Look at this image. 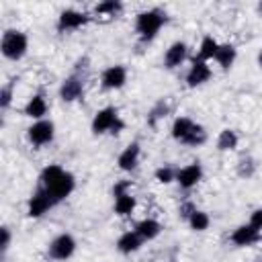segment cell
<instances>
[{
    "mask_svg": "<svg viewBox=\"0 0 262 262\" xmlns=\"http://www.w3.org/2000/svg\"><path fill=\"white\" fill-rule=\"evenodd\" d=\"M260 237H262V231H258V229H256L254 225H250V223H244V225L235 227V229H233V233L229 235L231 244H233V246H237V248L254 246L256 242H260Z\"/></svg>",
    "mask_w": 262,
    "mask_h": 262,
    "instance_id": "13",
    "label": "cell"
},
{
    "mask_svg": "<svg viewBox=\"0 0 262 262\" xmlns=\"http://www.w3.org/2000/svg\"><path fill=\"white\" fill-rule=\"evenodd\" d=\"M213 76V70L207 61H199V59H192V66L188 68L186 72V86L188 88H196V86H203L205 82H209Z\"/></svg>",
    "mask_w": 262,
    "mask_h": 262,
    "instance_id": "12",
    "label": "cell"
},
{
    "mask_svg": "<svg viewBox=\"0 0 262 262\" xmlns=\"http://www.w3.org/2000/svg\"><path fill=\"white\" fill-rule=\"evenodd\" d=\"M82 96H84V76L78 72H72L59 84V98L63 102H76Z\"/></svg>",
    "mask_w": 262,
    "mask_h": 262,
    "instance_id": "8",
    "label": "cell"
},
{
    "mask_svg": "<svg viewBox=\"0 0 262 262\" xmlns=\"http://www.w3.org/2000/svg\"><path fill=\"white\" fill-rule=\"evenodd\" d=\"M139 156H141V145H139V141H131V143L119 154V158H117L119 170H123V172H133V170L137 168V164H139Z\"/></svg>",
    "mask_w": 262,
    "mask_h": 262,
    "instance_id": "14",
    "label": "cell"
},
{
    "mask_svg": "<svg viewBox=\"0 0 262 262\" xmlns=\"http://www.w3.org/2000/svg\"><path fill=\"white\" fill-rule=\"evenodd\" d=\"M10 242H12V231H10L8 225H2V229H0V250H2V256L8 252Z\"/></svg>",
    "mask_w": 262,
    "mask_h": 262,
    "instance_id": "31",
    "label": "cell"
},
{
    "mask_svg": "<svg viewBox=\"0 0 262 262\" xmlns=\"http://www.w3.org/2000/svg\"><path fill=\"white\" fill-rule=\"evenodd\" d=\"M250 225H254L258 231H262V207H258V209H254L252 211V215H250V221H248Z\"/></svg>",
    "mask_w": 262,
    "mask_h": 262,
    "instance_id": "33",
    "label": "cell"
},
{
    "mask_svg": "<svg viewBox=\"0 0 262 262\" xmlns=\"http://www.w3.org/2000/svg\"><path fill=\"white\" fill-rule=\"evenodd\" d=\"M166 20H168V16L162 8L143 10L135 16V33L143 43H149L151 39H156V35L166 25Z\"/></svg>",
    "mask_w": 262,
    "mask_h": 262,
    "instance_id": "1",
    "label": "cell"
},
{
    "mask_svg": "<svg viewBox=\"0 0 262 262\" xmlns=\"http://www.w3.org/2000/svg\"><path fill=\"white\" fill-rule=\"evenodd\" d=\"M76 239H74V235L72 233H59V235H55L51 242H49V246H47V256L51 258V260H57V262H63V260H70L72 256H74V252H76Z\"/></svg>",
    "mask_w": 262,
    "mask_h": 262,
    "instance_id": "4",
    "label": "cell"
},
{
    "mask_svg": "<svg viewBox=\"0 0 262 262\" xmlns=\"http://www.w3.org/2000/svg\"><path fill=\"white\" fill-rule=\"evenodd\" d=\"M55 207V203L51 201V196L43 190V188H37L31 196H29V201H27V215L29 217H33V219H37V217H43L49 209H53Z\"/></svg>",
    "mask_w": 262,
    "mask_h": 262,
    "instance_id": "11",
    "label": "cell"
},
{
    "mask_svg": "<svg viewBox=\"0 0 262 262\" xmlns=\"http://www.w3.org/2000/svg\"><path fill=\"white\" fill-rule=\"evenodd\" d=\"M217 49H219V43H217L211 35H207V37L201 39V45H199V51H196V57H194V59L209 63V59H215Z\"/></svg>",
    "mask_w": 262,
    "mask_h": 262,
    "instance_id": "22",
    "label": "cell"
},
{
    "mask_svg": "<svg viewBox=\"0 0 262 262\" xmlns=\"http://www.w3.org/2000/svg\"><path fill=\"white\" fill-rule=\"evenodd\" d=\"M55 137V125L51 119H41L35 121L29 129H27V139L33 147H43L47 143H51Z\"/></svg>",
    "mask_w": 262,
    "mask_h": 262,
    "instance_id": "5",
    "label": "cell"
},
{
    "mask_svg": "<svg viewBox=\"0 0 262 262\" xmlns=\"http://www.w3.org/2000/svg\"><path fill=\"white\" fill-rule=\"evenodd\" d=\"M133 229H135V233H137L143 242H151V239H156V237L162 233L160 221H156V219H151V217H145V219L137 221V223L133 225Z\"/></svg>",
    "mask_w": 262,
    "mask_h": 262,
    "instance_id": "17",
    "label": "cell"
},
{
    "mask_svg": "<svg viewBox=\"0 0 262 262\" xmlns=\"http://www.w3.org/2000/svg\"><path fill=\"white\" fill-rule=\"evenodd\" d=\"M192 127H194V121L192 119H188V117H176L174 123H172V127H170V135H172V139H176V141L182 143L186 139V135L190 133Z\"/></svg>",
    "mask_w": 262,
    "mask_h": 262,
    "instance_id": "21",
    "label": "cell"
},
{
    "mask_svg": "<svg viewBox=\"0 0 262 262\" xmlns=\"http://www.w3.org/2000/svg\"><path fill=\"white\" fill-rule=\"evenodd\" d=\"M90 129H92L94 135H104V133L117 135L125 129V123H123V119H121V115L115 106H102L94 113Z\"/></svg>",
    "mask_w": 262,
    "mask_h": 262,
    "instance_id": "2",
    "label": "cell"
},
{
    "mask_svg": "<svg viewBox=\"0 0 262 262\" xmlns=\"http://www.w3.org/2000/svg\"><path fill=\"white\" fill-rule=\"evenodd\" d=\"M27 49H29V37L23 33V31H16V29H6L2 33V39H0V51L6 59L10 61H18L27 55Z\"/></svg>",
    "mask_w": 262,
    "mask_h": 262,
    "instance_id": "3",
    "label": "cell"
},
{
    "mask_svg": "<svg viewBox=\"0 0 262 262\" xmlns=\"http://www.w3.org/2000/svg\"><path fill=\"white\" fill-rule=\"evenodd\" d=\"M186 223H188V227L192 231H205L211 225V217H209V213H205L201 209H194V213L186 219Z\"/></svg>",
    "mask_w": 262,
    "mask_h": 262,
    "instance_id": "26",
    "label": "cell"
},
{
    "mask_svg": "<svg viewBox=\"0 0 262 262\" xmlns=\"http://www.w3.org/2000/svg\"><path fill=\"white\" fill-rule=\"evenodd\" d=\"M39 188H43V186H39ZM43 190L51 196V201H53L55 205H59L61 201H66V199L76 190V178H74L72 172L66 170L59 180H55L51 186H47V188H43Z\"/></svg>",
    "mask_w": 262,
    "mask_h": 262,
    "instance_id": "7",
    "label": "cell"
},
{
    "mask_svg": "<svg viewBox=\"0 0 262 262\" xmlns=\"http://www.w3.org/2000/svg\"><path fill=\"white\" fill-rule=\"evenodd\" d=\"M141 246H143V239L135 233V229H129V231L121 233L119 239H117V250H119L121 254H133V252H137Z\"/></svg>",
    "mask_w": 262,
    "mask_h": 262,
    "instance_id": "18",
    "label": "cell"
},
{
    "mask_svg": "<svg viewBox=\"0 0 262 262\" xmlns=\"http://www.w3.org/2000/svg\"><path fill=\"white\" fill-rule=\"evenodd\" d=\"M239 143V137L233 129H223L217 135V149L219 151H233Z\"/></svg>",
    "mask_w": 262,
    "mask_h": 262,
    "instance_id": "24",
    "label": "cell"
},
{
    "mask_svg": "<svg viewBox=\"0 0 262 262\" xmlns=\"http://www.w3.org/2000/svg\"><path fill=\"white\" fill-rule=\"evenodd\" d=\"M88 20H90V16L86 12H80L76 8H66L59 12L55 29H57V33H70V31L82 29L84 25H88Z\"/></svg>",
    "mask_w": 262,
    "mask_h": 262,
    "instance_id": "6",
    "label": "cell"
},
{
    "mask_svg": "<svg viewBox=\"0 0 262 262\" xmlns=\"http://www.w3.org/2000/svg\"><path fill=\"white\" fill-rule=\"evenodd\" d=\"M258 66L262 68V49H260V53H258Z\"/></svg>",
    "mask_w": 262,
    "mask_h": 262,
    "instance_id": "35",
    "label": "cell"
},
{
    "mask_svg": "<svg viewBox=\"0 0 262 262\" xmlns=\"http://www.w3.org/2000/svg\"><path fill=\"white\" fill-rule=\"evenodd\" d=\"M194 209H196V207H194L190 201H186V203H182V205H180V209H178V215H180L182 219H188V217L194 213Z\"/></svg>",
    "mask_w": 262,
    "mask_h": 262,
    "instance_id": "34",
    "label": "cell"
},
{
    "mask_svg": "<svg viewBox=\"0 0 262 262\" xmlns=\"http://www.w3.org/2000/svg\"><path fill=\"white\" fill-rule=\"evenodd\" d=\"M168 113H170L168 100H166V98H160V100L149 108V113H147V125H149V127H158V121L166 119Z\"/></svg>",
    "mask_w": 262,
    "mask_h": 262,
    "instance_id": "23",
    "label": "cell"
},
{
    "mask_svg": "<svg viewBox=\"0 0 262 262\" xmlns=\"http://www.w3.org/2000/svg\"><path fill=\"white\" fill-rule=\"evenodd\" d=\"M205 141H207V131H205V127L199 125V123H194V127L190 129V133L186 135V139H184L182 143L188 145V147H199V145H203Z\"/></svg>",
    "mask_w": 262,
    "mask_h": 262,
    "instance_id": "27",
    "label": "cell"
},
{
    "mask_svg": "<svg viewBox=\"0 0 262 262\" xmlns=\"http://www.w3.org/2000/svg\"><path fill=\"white\" fill-rule=\"evenodd\" d=\"M154 176H156V180H158L160 184H170V182L176 180V168H172L170 164H164V166H160V168L154 172Z\"/></svg>",
    "mask_w": 262,
    "mask_h": 262,
    "instance_id": "29",
    "label": "cell"
},
{
    "mask_svg": "<svg viewBox=\"0 0 262 262\" xmlns=\"http://www.w3.org/2000/svg\"><path fill=\"white\" fill-rule=\"evenodd\" d=\"M125 82H127V68L121 63L108 66L100 74V86L104 90H119L125 86Z\"/></svg>",
    "mask_w": 262,
    "mask_h": 262,
    "instance_id": "10",
    "label": "cell"
},
{
    "mask_svg": "<svg viewBox=\"0 0 262 262\" xmlns=\"http://www.w3.org/2000/svg\"><path fill=\"white\" fill-rule=\"evenodd\" d=\"M203 180V166L199 162H190L182 168L176 170V182L182 190H190L194 188L199 182Z\"/></svg>",
    "mask_w": 262,
    "mask_h": 262,
    "instance_id": "9",
    "label": "cell"
},
{
    "mask_svg": "<svg viewBox=\"0 0 262 262\" xmlns=\"http://www.w3.org/2000/svg\"><path fill=\"white\" fill-rule=\"evenodd\" d=\"M23 113H25V117L35 119V121L45 119V115H47V100H45V96H43L41 92L33 94V96L27 100V104H25Z\"/></svg>",
    "mask_w": 262,
    "mask_h": 262,
    "instance_id": "16",
    "label": "cell"
},
{
    "mask_svg": "<svg viewBox=\"0 0 262 262\" xmlns=\"http://www.w3.org/2000/svg\"><path fill=\"white\" fill-rule=\"evenodd\" d=\"M258 10H260V12H262V2H260V4H258Z\"/></svg>",
    "mask_w": 262,
    "mask_h": 262,
    "instance_id": "36",
    "label": "cell"
},
{
    "mask_svg": "<svg viewBox=\"0 0 262 262\" xmlns=\"http://www.w3.org/2000/svg\"><path fill=\"white\" fill-rule=\"evenodd\" d=\"M135 205H137V201H135V196L131 194V192H125V194H119V196H115V215L117 217H129V215H133V211H135Z\"/></svg>",
    "mask_w": 262,
    "mask_h": 262,
    "instance_id": "20",
    "label": "cell"
},
{
    "mask_svg": "<svg viewBox=\"0 0 262 262\" xmlns=\"http://www.w3.org/2000/svg\"><path fill=\"white\" fill-rule=\"evenodd\" d=\"M237 59V49L231 45V43H219V49H217V55H215V61L219 63L221 70H229Z\"/></svg>",
    "mask_w": 262,
    "mask_h": 262,
    "instance_id": "19",
    "label": "cell"
},
{
    "mask_svg": "<svg viewBox=\"0 0 262 262\" xmlns=\"http://www.w3.org/2000/svg\"><path fill=\"white\" fill-rule=\"evenodd\" d=\"M12 98H14V80L6 82V84L0 88V108H2V111H8L10 104H12Z\"/></svg>",
    "mask_w": 262,
    "mask_h": 262,
    "instance_id": "28",
    "label": "cell"
},
{
    "mask_svg": "<svg viewBox=\"0 0 262 262\" xmlns=\"http://www.w3.org/2000/svg\"><path fill=\"white\" fill-rule=\"evenodd\" d=\"M121 12H123L121 0H102L94 6V14H98V16H119Z\"/></svg>",
    "mask_w": 262,
    "mask_h": 262,
    "instance_id": "25",
    "label": "cell"
},
{
    "mask_svg": "<svg viewBox=\"0 0 262 262\" xmlns=\"http://www.w3.org/2000/svg\"><path fill=\"white\" fill-rule=\"evenodd\" d=\"M125 192H131V180H119V182H115L113 196H119V194H125Z\"/></svg>",
    "mask_w": 262,
    "mask_h": 262,
    "instance_id": "32",
    "label": "cell"
},
{
    "mask_svg": "<svg viewBox=\"0 0 262 262\" xmlns=\"http://www.w3.org/2000/svg\"><path fill=\"white\" fill-rule=\"evenodd\" d=\"M254 170H256V164H254L252 158H242V160H239V164H237V174H239L242 178H250V176L254 174Z\"/></svg>",
    "mask_w": 262,
    "mask_h": 262,
    "instance_id": "30",
    "label": "cell"
},
{
    "mask_svg": "<svg viewBox=\"0 0 262 262\" xmlns=\"http://www.w3.org/2000/svg\"><path fill=\"white\" fill-rule=\"evenodd\" d=\"M186 55H188V47H186V43H184V41H174V43L166 49V53H164V68H168V70H176L178 66L184 63Z\"/></svg>",
    "mask_w": 262,
    "mask_h": 262,
    "instance_id": "15",
    "label": "cell"
}]
</instances>
